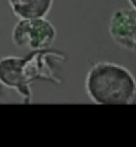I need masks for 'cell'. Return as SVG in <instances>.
Wrapping results in <instances>:
<instances>
[{
  "instance_id": "cell-5",
  "label": "cell",
  "mask_w": 136,
  "mask_h": 147,
  "mask_svg": "<svg viewBox=\"0 0 136 147\" xmlns=\"http://www.w3.org/2000/svg\"><path fill=\"white\" fill-rule=\"evenodd\" d=\"M53 2V0H9L13 13L19 19L45 17Z\"/></svg>"
},
{
  "instance_id": "cell-6",
  "label": "cell",
  "mask_w": 136,
  "mask_h": 147,
  "mask_svg": "<svg viewBox=\"0 0 136 147\" xmlns=\"http://www.w3.org/2000/svg\"><path fill=\"white\" fill-rule=\"evenodd\" d=\"M11 90H12L8 89L0 84V104H7L14 102Z\"/></svg>"
},
{
  "instance_id": "cell-7",
  "label": "cell",
  "mask_w": 136,
  "mask_h": 147,
  "mask_svg": "<svg viewBox=\"0 0 136 147\" xmlns=\"http://www.w3.org/2000/svg\"><path fill=\"white\" fill-rule=\"evenodd\" d=\"M128 2L131 4V7L136 9V0H128Z\"/></svg>"
},
{
  "instance_id": "cell-3",
  "label": "cell",
  "mask_w": 136,
  "mask_h": 147,
  "mask_svg": "<svg viewBox=\"0 0 136 147\" xmlns=\"http://www.w3.org/2000/svg\"><path fill=\"white\" fill-rule=\"evenodd\" d=\"M56 37L55 26L45 17L19 19L11 32L14 46L30 51L48 49Z\"/></svg>"
},
{
  "instance_id": "cell-2",
  "label": "cell",
  "mask_w": 136,
  "mask_h": 147,
  "mask_svg": "<svg viewBox=\"0 0 136 147\" xmlns=\"http://www.w3.org/2000/svg\"><path fill=\"white\" fill-rule=\"evenodd\" d=\"M25 57L19 56L18 87L16 93L24 103H30L32 99L31 85L36 81H45L59 85L61 65L67 61L62 51L50 48L32 51Z\"/></svg>"
},
{
  "instance_id": "cell-4",
  "label": "cell",
  "mask_w": 136,
  "mask_h": 147,
  "mask_svg": "<svg viewBox=\"0 0 136 147\" xmlns=\"http://www.w3.org/2000/svg\"><path fill=\"white\" fill-rule=\"evenodd\" d=\"M109 33L120 47L136 53V9L121 8L112 13Z\"/></svg>"
},
{
  "instance_id": "cell-1",
  "label": "cell",
  "mask_w": 136,
  "mask_h": 147,
  "mask_svg": "<svg viewBox=\"0 0 136 147\" xmlns=\"http://www.w3.org/2000/svg\"><path fill=\"white\" fill-rule=\"evenodd\" d=\"M85 88L96 104H136V79L128 68L115 63L94 64L86 75Z\"/></svg>"
}]
</instances>
